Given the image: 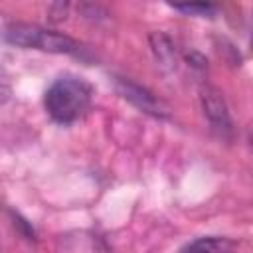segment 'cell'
<instances>
[{
  "mask_svg": "<svg viewBox=\"0 0 253 253\" xmlns=\"http://www.w3.org/2000/svg\"><path fill=\"white\" fill-rule=\"evenodd\" d=\"M67 12H69V4H63V2H57V4H51L47 14L53 22H63L67 18Z\"/></svg>",
  "mask_w": 253,
  "mask_h": 253,
  "instance_id": "9c48e42d",
  "label": "cell"
},
{
  "mask_svg": "<svg viewBox=\"0 0 253 253\" xmlns=\"http://www.w3.org/2000/svg\"><path fill=\"white\" fill-rule=\"evenodd\" d=\"M200 105L204 111V117L208 119L211 130L221 140H231L233 136V123L227 111V103L221 95V91L213 85H202L200 89Z\"/></svg>",
  "mask_w": 253,
  "mask_h": 253,
  "instance_id": "3957f363",
  "label": "cell"
},
{
  "mask_svg": "<svg viewBox=\"0 0 253 253\" xmlns=\"http://www.w3.org/2000/svg\"><path fill=\"white\" fill-rule=\"evenodd\" d=\"M174 10L188 14V16H198V18H211L215 14V6L206 4V2H190V4H170Z\"/></svg>",
  "mask_w": 253,
  "mask_h": 253,
  "instance_id": "52a82bcc",
  "label": "cell"
},
{
  "mask_svg": "<svg viewBox=\"0 0 253 253\" xmlns=\"http://www.w3.org/2000/svg\"><path fill=\"white\" fill-rule=\"evenodd\" d=\"M12 219H14V221H12V223H14V227H16V229L26 237V239H36V233H34L32 225H30L24 217H20L18 213H14V211H12Z\"/></svg>",
  "mask_w": 253,
  "mask_h": 253,
  "instance_id": "ba28073f",
  "label": "cell"
},
{
  "mask_svg": "<svg viewBox=\"0 0 253 253\" xmlns=\"http://www.w3.org/2000/svg\"><path fill=\"white\" fill-rule=\"evenodd\" d=\"M235 243L227 237H198L190 241L180 253H233Z\"/></svg>",
  "mask_w": 253,
  "mask_h": 253,
  "instance_id": "8992f818",
  "label": "cell"
},
{
  "mask_svg": "<svg viewBox=\"0 0 253 253\" xmlns=\"http://www.w3.org/2000/svg\"><path fill=\"white\" fill-rule=\"evenodd\" d=\"M148 43H150L152 55L156 59V65L166 73L174 71L178 65V55H176V45H174L172 38L160 30H154L148 34Z\"/></svg>",
  "mask_w": 253,
  "mask_h": 253,
  "instance_id": "5b68a950",
  "label": "cell"
},
{
  "mask_svg": "<svg viewBox=\"0 0 253 253\" xmlns=\"http://www.w3.org/2000/svg\"><path fill=\"white\" fill-rule=\"evenodd\" d=\"M115 89L119 91V95L123 99H126L130 105H134L138 111L156 117V119H166L170 117V109L146 87L134 83L132 79L126 77H115Z\"/></svg>",
  "mask_w": 253,
  "mask_h": 253,
  "instance_id": "277c9868",
  "label": "cell"
},
{
  "mask_svg": "<svg viewBox=\"0 0 253 253\" xmlns=\"http://www.w3.org/2000/svg\"><path fill=\"white\" fill-rule=\"evenodd\" d=\"M247 136H249V146L253 148V125H249V128H247Z\"/></svg>",
  "mask_w": 253,
  "mask_h": 253,
  "instance_id": "8fae6325",
  "label": "cell"
},
{
  "mask_svg": "<svg viewBox=\"0 0 253 253\" xmlns=\"http://www.w3.org/2000/svg\"><path fill=\"white\" fill-rule=\"evenodd\" d=\"M4 40L16 47H26V49L34 47L47 53H75L79 49V43L73 38L28 22L8 24L4 28Z\"/></svg>",
  "mask_w": 253,
  "mask_h": 253,
  "instance_id": "7a4b0ae2",
  "label": "cell"
},
{
  "mask_svg": "<svg viewBox=\"0 0 253 253\" xmlns=\"http://www.w3.org/2000/svg\"><path fill=\"white\" fill-rule=\"evenodd\" d=\"M186 59L190 61V65L200 67V69H202V67H206V63H208V61H206V57H202L198 51H188V53H186Z\"/></svg>",
  "mask_w": 253,
  "mask_h": 253,
  "instance_id": "30bf717a",
  "label": "cell"
},
{
  "mask_svg": "<svg viewBox=\"0 0 253 253\" xmlns=\"http://www.w3.org/2000/svg\"><path fill=\"white\" fill-rule=\"evenodd\" d=\"M91 103V85L81 77L65 75L55 79L45 91L43 105L47 115L57 123L77 121Z\"/></svg>",
  "mask_w": 253,
  "mask_h": 253,
  "instance_id": "6da1fadb",
  "label": "cell"
}]
</instances>
